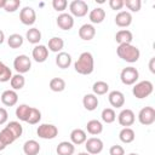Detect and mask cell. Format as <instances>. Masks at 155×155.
Returning <instances> with one entry per match:
<instances>
[{"instance_id": "cell-1", "label": "cell", "mask_w": 155, "mask_h": 155, "mask_svg": "<svg viewBox=\"0 0 155 155\" xmlns=\"http://www.w3.org/2000/svg\"><path fill=\"white\" fill-rule=\"evenodd\" d=\"M74 69L81 75H90L94 69V59L91 52H82L74 63Z\"/></svg>"}, {"instance_id": "cell-2", "label": "cell", "mask_w": 155, "mask_h": 155, "mask_svg": "<svg viewBox=\"0 0 155 155\" xmlns=\"http://www.w3.org/2000/svg\"><path fill=\"white\" fill-rule=\"evenodd\" d=\"M116 53L117 56L125 61V62H128V63H136L139 57H140V51L138 47L133 46L132 44H122V45H119L117 48H116Z\"/></svg>"}, {"instance_id": "cell-3", "label": "cell", "mask_w": 155, "mask_h": 155, "mask_svg": "<svg viewBox=\"0 0 155 155\" xmlns=\"http://www.w3.org/2000/svg\"><path fill=\"white\" fill-rule=\"evenodd\" d=\"M153 91H154V85L149 80L139 81V82L134 84V86L132 87V93L138 99H143V98L149 97L153 93Z\"/></svg>"}, {"instance_id": "cell-4", "label": "cell", "mask_w": 155, "mask_h": 155, "mask_svg": "<svg viewBox=\"0 0 155 155\" xmlns=\"http://www.w3.org/2000/svg\"><path fill=\"white\" fill-rule=\"evenodd\" d=\"M139 78V73L134 67H126L120 73V80L124 85H134Z\"/></svg>"}, {"instance_id": "cell-5", "label": "cell", "mask_w": 155, "mask_h": 155, "mask_svg": "<svg viewBox=\"0 0 155 155\" xmlns=\"http://www.w3.org/2000/svg\"><path fill=\"white\" fill-rule=\"evenodd\" d=\"M36 133H38L39 138H42V139H54L58 136V128H57V126H54L52 124H41L38 127Z\"/></svg>"}, {"instance_id": "cell-6", "label": "cell", "mask_w": 155, "mask_h": 155, "mask_svg": "<svg viewBox=\"0 0 155 155\" xmlns=\"http://www.w3.org/2000/svg\"><path fill=\"white\" fill-rule=\"evenodd\" d=\"M13 68L17 74H25L31 68V61L27 54H19L13 61Z\"/></svg>"}, {"instance_id": "cell-7", "label": "cell", "mask_w": 155, "mask_h": 155, "mask_svg": "<svg viewBox=\"0 0 155 155\" xmlns=\"http://www.w3.org/2000/svg\"><path fill=\"white\" fill-rule=\"evenodd\" d=\"M138 121L144 126H150L155 122V109L153 107H144L138 113Z\"/></svg>"}, {"instance_id": "cell-8", "label": "cell", "mask_w": 155, "mask_h": 155, "mask_svg": "<svg viewBox=\"0 0 155 155\" xmlns=\"http://www.w3.org/2000/svg\"><path fill=\"white\" fill-rule=\"evenodd\" d=\"M70 15L75 17H84L88 12V5L84 0H74L69 5Z\"/></svg>"}, {"instance_id": "cell-9", "label": "cell", "mask_w": 155, "mask_h": 155, "mask_svg": "<svg viewBox=\"0 0 155 155\" xmlns=\"http://www.w3.org/2000/svg\"><path fill=\"white\" fill-rule=\"evenodd\" d=\"M103 147L104 145H103L102 139H99L97 137H91V138L86 139V142H85L86 151L90 155H97V154H99L103 150Z\"/></svg>"}, {"instance_id": "cell-10", "label": "cell", "mask_w": 155, "mask_h": 155, "mask_svg": "<svg viewBox=\"0 0 155 155\" xmlns=\"http://www.w3.org/2000/svg\"><path fill=\"white\" fill-rule=\"evenodd\" d=\"M19 21L24 25H33L36 21V13L35 10L30 6H25L19 12Z\"/></svg>"}, {"instance_id": "cell-11", "label": "cell", "mask_w": 155, "mask_h": 155, "mask_svg": "<svg viewBox=\"0 0 155 155\" xmlns=\"http://www.w3.org/2000/svg\"><path fill=\"white\" fill-rule=\"evenodd\" d=\"M134 120H136V115L131 110V109H122L120 111V114L117 115V121L121 126L124 127H130L134 124Z\"/></svg>"}, {"instance_id": "cell-12", "label": "cell", "mask_w": 155, "mask_h": 155, "mask_svg": "<svg viewBox=\"0 0 155 155\" xmlns=\"http://www.w3.org/2000/svg\"><path fill=\"white\" fill-rule=\"evenodd\" d=\"M31 57L38 63H44L48 58V48L45 45H36L31 51Z\"/></svg>"}, {"instance_id": "cell-13", "label": "cell", "mask_w": 155, "mask_h": 155, "mask_svg": "<svg viewBox=\"0 0 155 155\" xmlns=\"http://www.w3.org/2000/svg\"><path fill=\"white\" fill-rule=\"evenodd\" d=\"M57 25L62 30H70L74 27V18L70 13H61L57 17Z\"/></svg>"}, {"instance_id": "cell-14", "label": "cell", "mask_w": 155, "mask_h": 155, "mask_svg": "<svg viewBox=\"0 0 155 155\" xmlns=\"http://www.w3.org/2000/svg\"><path fill=\"white\" fill-rule=\"evenodd\" d=\"M96 35V28L93 24L91 23H86V24H82L79 29V36L80 39L85 40V41H90L94 38Z\"/></svg>"}, {"instance_id": "cell-15", "label": "cell", "mask_w": 155, "mask_h": 155, "mask_svg": "<svg viewBox=\"0 0 155 155\" xmlns=\"http://www.w3.org/2000/svg\"><path fill=\"white\" fill-rule=\"evenodd\" d=\"M108 101H109V103H110L111 107H114V108H121L125 104V96H124V93L121 91L115 90V91L109 92Z\"/></svg>"}, {"instance_id": "cell-16", "label": "cell", "mask_w": 155, "mask_h": 155, "mask_svg": "<svg viewBox=\"0 0 155 155\" xmlns=\"http://www.w3.org/2000/svg\"><path fill=\"white\" fill-rule=\"evenodd\" d=\"M1 102L6 107H13L18 102V94L15 90H6L1 94Z\"/></svg>"}, {"instance_id": "cell-17", "label": "cell", "mask_w": 155, "mask_h": 155, "mask_svg": "<svg viewBox=\"0 0 155 155\" xmlns=\"http://www.w3.org/2000/svg\"><path fill=\"white\" fill-rule=\"evenodd\" d=\"M132 23V15L128 11H120L115 16V24L120 28H127Z\"/></svg>"}, {"instance_id": "cell-18", "label": "cell", "mask_w": 155, "mask_h": 155, "mask_svg": "<svg viewBox=\"0 0 155 155\" xmlns=\"http://www.w3.org/2000/svg\"><path fill=\"white\" fill-rule=\"evenodd\" d=\"M56 151H57V155H73L75 153V145L71 142L63 140L58 143Z\"/></svg>"}, {"instance_id": "cell-19", "label": "cell", "mask_w": 155, "mask_h": 155, "mask_svg": "<svg viewBox=\"0 0 155 155\" xmlns=\"http://www.w3.org/2000/svg\"><path fill=\"white\" fill-rule=\"evenodd\" d=\"M56 64L61 69H67L71 64V56L68 52H58L56 56Z\"/></svg>"}, {"instance_id": "cell-20", "label": "cell", "mask_w": 155, "mask_h": 155, "mask_svg": "<svg viewBox=\"0 0 155 155\" xmlns=\"http://www.w3.org/2000/svg\"><path fill=\"white\" fill-rule=\"evenodd\" d=\"M82 104H84V108L88 111H93L97 107H98V98L96 94L93 93H87L82 98Z\"/></svg>"}, {"instance_id": "cell-21", "label": "cell", "mask_w": 155, "mask_h": 155, "mask_svg": "<svg viewBox=\"0 0 155 155\" xmlns=\"http://www.w3.org/2000/svg\"><path fill=\"white\" fill-rule=\"evenodd\" d=\"M87 139V136H86V132L81 128H75L70 132V140L74 145H80V144H84Z\"/></svg>"}, {"instance_id": "cell-22", "label": "cell", "mask_w": 155, "mask_h": 155, "mask_svg": "<svg viewBox=\"0 0 155 155\" xmlns=\"http://www.w3.org/2000/svg\"><path fill=\"white\" fill-rule=\"evenodd\" d=\"M88 18L92 24H99L105 18V11L102 7H96V8L91 10V12L88 13Z\"/></svg>"}, {"instance_id": "cell-23", "label": "cell", "mask_w": 155, "mask_h": 155, "mask_svg": "<svg viewBox=\"0 0 155 155\" xmlns=\"http://www.w3.org/2000/svg\"><path fill=\"white\" fill-rule=\"evenodd\" d=\"M40 151V144L35 139H29L23 144V153L25 155H38Z\"/></svg>"}, {"instance_id": "cell-24", "label": "cell", "mask_w": 155, "mask_h": 155, "mask_svg": "<svg viewBox=\"0 0 155 155\" xmlns=\"http://www.w3.org/2000/svg\"><path fill=\"white\" fill-rule=\"evenodd\" d=\"M133 40V35L132 33L128 30V29H121L116 33L115 35V41L119 44V45H122V44H131Z\"/></svg>"}, {"instance_id": "cell-25", "label": "cell", "mask_w": 155, "mask_h": 155, "mask_svg": "<svg viewBox=\"0 0 155 155\" xmlns=\"http://www.w3.org/2000/svg\"><path fill=\"white\" fill-rule=\"evenodd\" d=\"M86 130H87V132H88L90 134H92V136H98V134H101V133L103 132V125H102L101 121L93 119V120H90V121L87 122Z\"/></svg>"}, {"instance_id": "cell-26", "label": "cell", "mask_w": 155, "mask_h": 155, "mask_svg": "<svg viewBox=\"0 0 155 155\" xmlns=\"http://www.w3.org/2000/svg\"><path fill=\"white\" fill-rule=\"evenodd\" d=\"M119 138H120V140H121L122 143L128 144V143H132V142L134 140L136 133H134V131H133L131 127H124V128L120 131V133H119Z\"/></svg>"}, {"instance_id": "cell-27", "label": "cell", "mask_w": 155, "mask_h": 155, "mask_svg": "<svg viewBox=\"0 0 155 155\" xmlns=\"http://www.w3.org/2000/svg\"><path fill=\"white\" fill-rule=\"evenodd\" d=\"M63 47H64V40L62 38L53 36V38H51L48 40V50L50 51L58 53V52H62Z\"/></svg>"}, {"instance_id": "cell-28", "label": "cell", "mask_w": 155, "mask_h": 155, "mask_svg": "<svg viewBox=\"0 0 155 155\" xmlns=\"http://www.w3.org/2000/svg\"><path fill=\"white\" fill-rule=\"evenodd\" d=\"M30 109H31V107H29L28 104H19L16 108V116H17V119L21 120V121L27 122L29 113H30Z\"/></svg>"}, {"instance_id": "cell-29", "label": "cell", "mask_w": 155, "mask_h": 155, "mask_svg": "<svg viewBox=\"0 0 155 155\" xmlns=\"http://www.w3.org/2000/svg\"><path fill=\"white\" fill-rule=\"evenodd\" d=\"M25 38H27V40H28L30 44L38 45L39 41L41 40V31H40L38 28H30V29L27 30Z\"/></svg>"}, {"instance_id": "cell-30", "label": "cell", "mask_w": 155, "mask_h": 155, "mask_svg": "<svg viewBox=\"0 0 155 155\" xmlns=\"http://www.w3.org/2000/svg\"><path fill=\"white\" fill-rule=\"evenodd\" d=\"M10 85L12 87V90H21L24 87L25 85V79L22 74H16V75H12L11 80H10Z\"/></svg>"}, {"instance_id": "cell-31", "label": "cell", "mask_w": 155, "mask_h": 155, "mask_svg": "<svg viewBox=\"0 0 155 155\" xmlns=\"http://www.w3.org/2000/svg\"><path fill=\"white\" fill-rule=\"evenodd\" d=\"M92 91L96 96H103L109 91V85L105 81H96L92 86Z\"/></svg>"}, {"instance_id": "cell-32", "label": "cell", "mask_w": 155, "mask_h": 155, "mask_svg": "<svg viewBox=\"0 0 155 155\" xmlns=\"http://www.w3.org/2000/svg\"><path fill=\"white\" fill-rule=\"evenodd\" d=\"M50 88L53 92H62L65 88V81L62 78H53L50 81Z\"/></svg>"}, {"instance_id": "cell-33", "label": "cell", "mask_w": 155, "mask_h": 155, "mask_svg": "<svg viewBox=\"0 0 155 155\" xmlns=\"http://www.w3.org/2000/svg\"><path fill=\"white\" fill-rule=\"evenodd\" d=\"M6 128H8L11 131V133L15 136L16 139L19 138L22 136V133H23V127L18 121H10L7 124V126H6Z\"/></svg>"}, {"instance_id": "cell-34", "label": "cell", "mask_w": 155, "mask_h": 155, "mask_svg": "<svg viewBox=\"0 0 155 155\" xmlns=\"http://www.w3.org/2000/svg\"><path fill=\"white\" fill-rule=\"evenodd\" d=\"M101 117H102V120H103L105 124H111V122H114L115 119H116V113H115V110L111 109V108H105V109L102 110Z\"/></svg>"}, {"instance_id": "cell-35", "label": "cell", "mask_w": 155, "mask_h": 155, "mask_svg": "<svg viewBox=\"0 0 155 155\" xmlns=\"http://www.w3.org/2000/svg\"><path fill=\"white\" fill-rule=\"evenodd\" d=\"M12 78V71L11 69L0 61V82H7Z\"/></svg>"}, {"instance_id": "cell-36", "label": "cell", "mask_w": 155, "mask_h": 155, "mask_svg": "<svg viewBox=\"0 0 155 155\" xmlns=\"http://www.w3.org/2000/svg\"><path fill=\"white\" fill-rule=\"evenodd\" d=\"M7 44L11 48H19L23 45V36L19 34H11L7 39Z\"/></svg>"}, {"instance_id": "cell-37", "label": "cell", "mask_w": 155, "mask_h": 155, "mask_svg": "<svg viewBox=\"0 0 155 155\" xmlns=\"http://www.w3.org/2000/svg\"><path fill=\"white\" fill-rule=\"evenodd\" d=\"M40 120H41V111H40L39 109L31 107L27 122H28L29 125H36V124H39Z\"/></svg>"}, {"instance_id": "cell-38", "label": "cell", "mask_w": 155, "mask_h": 155, "mask_svg": "<svg viewBox=\"0 0 155 155\" xmlns=\"http://www.w3.org/2000/svg\"><path fill=\"white\" fill-rule=\"evenodd\" d=\"M0 139L6 144V147L10 145V144H12V143L16 140L15 136H13V134L11 133V131H10L8 128H6V127L0 132Z\"/></svg>"}, {"instance_id": "cell-39", "label": "cell", "mask_w": 155, "mask_h": 155, "mask_svg": "<svg viewBox=\"0 0 155 155\" xmlns=\"http://www.w3.org/2000/svg\"><path fill=\"white\" fill-rule=\"evenodd\" d=\"M124 6H126L132 12H138L140 10L142 1L140 0H125L124 1Z\"/></svg>"}, {"instance_id": "cell-40", "label": "cell", "mask_w": 155, "mask_h": 155, "mask_svg": "<svg viewBox=\"0 0 155 155\" xmlns=\"http://www.w3.org/2000/svg\"><path fill=\"white\" fill-rule=\"evenodd\" d=\"M21 6V0H6V5L4 10L6 12H15Z\"/></svg>"}, {"instance_id": "cell-41", "label": "cell", "mask_w": 155, "mask_h": 155, "mask_svg": "<svg viewBox=\"0 0 155 155\" xmlns=\"http://www.w3.org/2000/svg\"><path fill=\"white\" fill-rule=\"evenodd\" d=\"M68 6V2L67 0H53L52 1V7L58 11V12H63Z\"/></svg>"}, {"instance_id": "cell-42", "label": "cell", "mask_w": 155, "mask_h": 155, "mask_svg": "<svg viewBox=\"0 0 155 155\" xmlns=\"http://www.w3.org/2000/svg\"><path fill=\"white\" fill-rule=\"evenodd\" d=\"M109 154L110 155H125V149L121 145H113L109 149Z\"/></svg>"}, {"instance_id": "cell-43", "label": "cell", "mask_w": 155, "mask_h": 155, "mask_svg": "<svg viewBox=\"0 0 155 155\" xmlns=\"http://www.w3.org/2000/svg\"><path fill=\"white\" fill-rule=\"evenodd\" d=\"M109 6L111 10H121L124 7V0H109Z\"/></svg>"}, {"instance_id": "cell-44", "label": "cell", "mask_w": 155, "mask_h": 155, "mask_svg": "<svg viewBox=\"0 0 155 155\" xmlns=\"http://www.w3.org/2000/svg\"><path fill=\"white\" fill-rule=\"evenodd\" d=\"M8 119V113L5 108H0V125H4Z\"/></svg>"}, {"instance_id": "cell-45", "label": "cell", "mask_w": 155, "mask_h": 155, "mask_svg": "<svg viewBox=\"0 0 155 155\" xmlns=\"http://www.w3.org/2000/svg\"><path fill=\"white\" fill-rule=\"evenodd\" d=\"M149 69L150 71L154 74L155 73V57H151L150 58V62H149Z\"/></svg>"}, {"instance_id": "cell-46", "label": "cell", "mask_w": 155, "mask_h": 155, "mask_svg": "<svg viewBox=\"0 0 155 155\" xmlns=\"http://www.w3.org/2000/svg\"><path fill=\"white\" fill-rule=\"evenodd\" d=\"M4 40H5V34H4V31L0 29V45L4 42Z\"/></svg>"}, {"instance_id": "cell-47", "label": "cell", "mask_w": 155, "mask_h": 155, "mask_svg": "<svg viewBox=\"0 0 155 155\" xmlns=\"http://www.w3.org/2000/svg\"><path fill=\"white\" fill-rule=\"evenodd\" d=\"M5 148H6V144H5V143H4V142L0 139V151H2Z\"/></svg>"}, {"instance_id": "cell-48", "label": "cell", "mask_w": 155, "mask_h": 155, "mask_svg": "<svg viewBox=\"0 0 155 155\" xmlns=\"http://www.w3.org/2000/svg\"><path fill=\"white\" fill-rule=\"evenodd\" d=\"M6 5V0H0V8H4Z\"/></svg>"}, {"instance_id": "cell-49", "label": "cell", "mask_w": 155, "mask_h": 155, "mask_svg": "<svg viewBox=\"0 0 155 155\" xmlns=\"http://www.w3.org/2000/svg\"><path fill=\"white\" fill-rule=\"evenodd\" d=\"M78 155H90V154H88V153H87V151H86V153H79V154H78Z\"/></svg>"}, {"instance_id": "cell-50", "label": "cell", "mask_w": 155, "mask_h": 155, "mask_svg": "<svg viewBox=\"0 0 155 155\" xmlns=\"http://www.w3.org/2000/svg\"><path fill=\"white\" fill-rule=\"evenodd\" d=\"M128 155H139V154H137V153H131V154H128Z\"/></svg>"}]
</instances>
